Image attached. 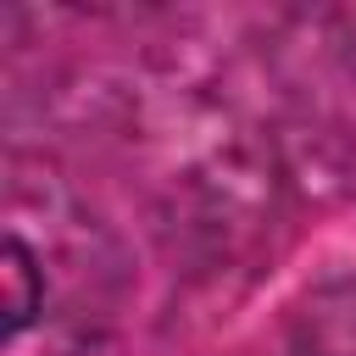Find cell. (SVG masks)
I'll return each mask as SVG.
<instances>
[{
    "label": "cell",
    "instance_id": "1",
    "mask_svg": "<svg viewBox=\"0 0 356 356\" xmlns=\"http://www.w3.org/2000/svg\"><path fill=\"white\" fill-rule=\"evenodd\" d=\"M0 278H6V334H22L39 306H44V278L33 267V250L11 234L6 239V261H0Z\"/></svg>",
    "mask_w": 356,
    "mask_h": 356
}]
</instances>
